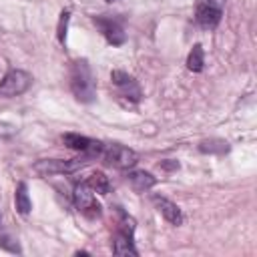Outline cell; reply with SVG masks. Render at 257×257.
<instances>
[{"label": "cell", "instance_id": "6da1fadb", "mask_svg": "<svg viewBox=\"0 0 257 257\" xmlns=\"http://www.w3.org/2000/svg\"><path fill=\"white\" fill-rule=\"evenodd\" d=\"M70 88L76 100L80 102H92L96 98V82L92 76V70L86 60L72 62L70 68Z\"/></svg>", "mask_w": 257, "mask_h": 257}, {"label": "cell", "instance_id": "7a4b0ae2", "mask_svg": "<svg viewBox=\"0 0 257 257\" xmlns=\"http://www.w3.org/2000/svg\"><path fill=\"white\" fill-rule=\"evenodd\" d=\"M90 161H94V159H90L86 153H82L76 159H64V161L62 159H40V161L34 163V171L40 177H48V175H70V173L86 167Z\"/></svg>", "mask_w": 257, "mask_h": 257}, {"label": "cell", "instance_id": "3957f363", "mask_svg": "<svg viewBox=\"0 0 257 257\" xmlns=\"http://www.w3.org/2000/svg\"><path fill=\"white\" fill-rule=\"evenodd\" d=\"M100 159L110 165V167H116V169H133L137 163H139V155L124 147V145H118V143H108L102 147V155Z\"/></svg>", "mask_w": 257, "mask_h": 257}, {"label": "cell", "instance_id": "277c9868", "mask_svg": "<svg viewBox=\"0 0 257 257\" xmlns=\"http://www.w3.org/2000/svg\"><path fill=\"white\" fill-rule=\"evenodd\" d=\"M32 84V76L26 70L12 68L6 72V76L0 82V96H18L26 92Z\"/></svg>", "mask_w": 257, "mask_h": 257}, {"label": "cell", "instance_id": "5b68a950", "mask_svg": "<svg viewBox=\"0 0 257 257\" xmlns=\"http://www.w3.org/2000/svg\"><path fill=\"white\" fill-rule=\"evenodd\" d=\"M223 16V8H221V0H199L197 2V10H195V20L201 28L205 30H213L219 26Z\"/></svg>", "mask_w": 257, "mask_h": 257}, {"label": "cell", "instance_id": "8992f818", "mask_svg": "<svg viewBox=\"0 0 257 257\" xmlns=\"http://www.w3.org/2000/svg\"><path fill=\"white\" fill-rule=\"evenodd\" d=\"M72 197H74V205H76V209H78L82 215H86V217H90V219L100 217L102 209H100V205L96 203L94 191H92V189H90L86 183L76 185V187H74Z\"/></svg>", "mask_w": 257, "mask_h": 257}, {"label": "cell", "instance_id": "52a82bcc", "mask_svg": "<svg viewBox=\"0 0 257 257\" xmlns=\"http://www.w3.org/2000/svg\"><path fill=\"white\" fill-rule=\"evenodd\" d=\"M110 80H112V84L118 88L120 96H124L126 100L139 102V100L143 98V92H141L139 82H137L131 74H126L124 70H112V72H110Z\"/></svg>", "mask_w": 257, "mask_h": 257}, {"label": "cell", "instance_id": "ba28073f", "mask_svg": "<svg viewBox=\"0 0 257 257\" xmlns=\"http://www.w3.org/2000/svg\"><path fill=\"white\" fill-rule=\"evenodd\" d=\"M94 24L100 28V32H102V36L106 38L108 44H112V46L124 44L126 34H124V28H122L120 20H116V18H106V16H94Z\"/></svg>", "mask_w": 257, "mask_h": 257}, {"label": "cell", "instance_id": "9c48e42d", "mask_svg": "<svg viewBox=\"0 0 257 257\" xmlns=\"http://www.w3.org/2000/svg\"><path fill=\"white\" fill-rule=\"evenodd\" d=\"M153 203H155V207H157V211L171 223V225H181L183 221H185V217H183V211L179 209V205L177 203H173V201H169L167 197H161V195H153Z\"/></svg>", "mask_w": 257, "mask_h": 257}, {"label": "cell", "instance_id": "30bf717a", "mask_svg": "<svg viewBox=\"0 0 257 257\" xmlns=\"http://www.w3.org/2000/svg\"><path fill=\"white\" fill-rule=\"evenodd\" d=\"M126 181H128V185H131L135 191H139V193L149 191L151 187L157 185V179H155L151 173H147V171H128Z\"/></svg>", "mask_w": 257, "mask_h": 257}, {"label": "cell", "instance_id": "8fae6325", "mask_svg": "<svg viewBox=\"0 0 257 257\" xmlns=\"http://www.w3.org/2000/svg\"><path fill=\"white\" fill-rule=\"evenodd\" d=\"M112 253L114 255H139V251L133 245V235L118 229V233L114 235V241H112Z\"/></svg>", "mask_w": 257, "mask_h": 257}, {"label": "cell", "instance_id": "7c38bea8", "mask_svg": "<svg viewBox=\"0 0 257 257\" xmlns=\"http://www.w3.org/2000/svg\"><path fill=\"white\" fill-rule=\"evenodd\" d=\"M14 203H16V211H18L20 215H28V213H30V209H32V201H30L26 183H18L16 193H14Z\"/></svg>", "mask_w": 257, "mask_h": 257}, {"label": "cell", "instance_id": "4fadbf2b", "mask_svg": "<svg viewBox=\"0 0 257 257\" xmlns=\"http://www.w3.org/2000/svg\"><path fill=\"white\" fill-rule=\"evenodd\" d=\"M84 183H86L94 193H98V195H108V191H110V181H108V177H106L104 173H100V171L92 173Z\"/></svg>", "mask_w": 257, "mask_h": 257}, {"label": "cell", "instance_id": "5bb4252c", "mask_svg": "<svg viewBox=\"0 0 257 257\" xmlns=\"http://www.w3.org/2000/svg\"><path fill=\"white\" fill-rule=\"evenodd\" d=\"M62 143H64L68 149H74V151L84 153V151L90 147L92 139H88V137H84V135H76V133H66V135H62Z\"/></svg>", "mask_w": 257, "mask_h": 257}, {"label": "cell", "instance_id": "9a60e30c", "mask_svg": "<svg viewBox=\"0 0 257 257\" xmlns=\"http://www.w3.org/2000/svg\"><path fill=\"white\" fill-rule=\"evenodd\" d=\"M205 66V52H203V46L201 44H195L187 56V68L191 72H201Z\"/></svg>", "mask_w": 257, "mask_h": 257}, {"label": "cell", "instance_id": "2e32d148", "mask_svg": "<svg viewBox=\"0 0 257 257\" xmlns=\"http://www.w3.org/2000/svg\"><path fill=\"white\" fill-rule=\"evenodd\" d=\"M199 151L201 153H227L229 151V145L225 143V141H221V139H211V141H203L201 145H199Z\"/></svg>", "mask_w": 257, "mask_h": 257}, {"label": "cell", "instance_id": "e0dca14e", "mask_svg": "<svg viewBox=\"0 0 257 257\" xmlns=\"http://www.w3.org/2000/svg\"><path fill=\"white\" fill-rule=\"evenodd\" d=\"M68 20H70V10H62L60 12V20H58V28H56V36H58V42L60 44H64V40H66Z\"/></svg>", "mask_w": 257, "mask_h": 257}, {"label": "cell", "instance_id": "ac0fdd59", "mask_svg": "<svg viewBox=\"0 0 257 257\" xmlns=\"http://www.w3.org/2000/svg\"><path fill=\"white\" fill-rule=\"evenodd\" d=\"M0 247L8 249V251H12V253H20V251H22V249L18 247V243L12 241V239H8V237H0Z\"/></svg>", "mask_w": 257, "mask_h": 257}, {"label": "cell", "instance_id": "d6986e66", "mask_svg": "<svg viewBox=\"0 0 257 257\" xmlns=\"http://www.w3.org/2000/svg\"><path fill=\"white\" fill-rule=\"evenodd\" d=\"M161 169H167V171H177V169H179V163L169 159V161H163V163H161Z\"/></svg>", "mask_w": 257, "mask_h": 257}, {"label": "cell", "instance_id": "ffe728a7", "mask_svg": "<svg viewBox=\"0 0 257 257\" xmlns=\"http://www.w3.org/2000/svg\"><path fill=\"white\" fill-rule=\"evenodd\" d=\"M104 2H114V0H104Z\"/></svg>", "mask_w": 257, "mask_h": 257}]
</instances>
